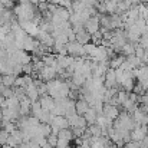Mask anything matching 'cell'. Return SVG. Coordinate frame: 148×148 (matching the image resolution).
<instances>
[{
	"mask_svg": "<svg viewBox=\"0 0 148 148\" xmlns=\"http://www.w3.org/2000/svg\"><path fill=\"white\" fill-rule=\"evenodd\" d=\"M102 39H103V33H102L101 29L91 35V42H94L95 45H101V40H102Z\"/></svg>",
	"mask_w": 148,
	"mask_h": 148,
	"instance_id": "cell-23",
	"label": "cell"
},
{
	"mask_svg": "<svg viewBox=\"0 0 148 148\" xmlns=\"http://www.w3.org/2000/svg\"><path fill=\"white\" fill-rule=\"evenodd\" d=\"M105 6H106V14H114V13H116V6H118V3H115L114 0H105Z\"/></svg>",
	"mask_w": 148,
	"mask_h": 148,
	"instance_id": "cell-22",
	"label": "cell"
},
{
	"mask_svg": "<svg viewBox=\"0 0 148 148\" xmlns=\"http://www.w3.org/2000/svg\"><path fill=\"white\" fill-rule=\"evenodd\" d=\"M50 125H56L59 130H63V128H69L71 127V124H69V121H68V118L65 115H55V118H53V121H52Z\"/></svg>",
	"mask_w": 148,
	"mask_h": 148,
	"instance_id": "cell-12",
	"label": "cell"
},
{
	"mask_svg": "<svg viewBox=\"0 0 148 148\" xmlns=\"http://www.w3.org/2000/svg\"><path fill=\"white\" fill-rule=\"evenodd\" d=\"M33 82V78H32V75H27V73H25L23 76H17L16 78V82H14V86H19V88H26L29 84H32Z\"/></svg>",
	"mask_w": 148,
	"mask_h": 148,
	"instance_id": "cell-16",
	"label": "cell"
},
{
	"mask_svg": "<svg viewBox=\"0 0 148 148\" xmlns=\"http://www.w3.org/2000/svg\"><path fill=\"white\" fill-rule=\"evenodd\" d=\"M1 130H3V127H1V124H0V132H1Z\"/></svg>",
	"mask_w": 148,
	"mask_h": 148,
	"instance_id": "cell-34",
	"label": "cell"
},
{
	"mask_svg": "<svg viewBox=\"0 0 148 148\" xmlns=\"http://www.w3.org/2000/svg\"><path fill=\"white\" fill-rule=\"evenodd\" d=\"M125 60H127V56H124V55H122V56H114V58L109 60V65H111L112 69H118Z\"/></svg>",
	"mask_w": 148,
	"mask_h": 148,
	"instance_id": "cell-21",
	"label": "cell"
},
{
	"mask_svg": "<svg viewBox=\"0 0 148 148\" xmlns=\"http://www.w3.org/2000/svg\"><path fill=\"white\" fill-rule=\"evenodd\" d=\"M71 82H72L75 86L81 88V86H84V85H85V82H86V76H85L84 73L73 72V73H72V76H71Z\"/></svg>",
	"mask_w": 148,
	"mask_h": 148,
	"instance_id": "cell-15",
	"label": "cell"
},
{
	"mask_svg": "<svg viewBox=\"0 0 148 148\" xmlns=\"http://www.w3.org/2000/svg\"><path fill=\"white\" fill-rule=\"evenodd\" d=\"M105 88H118V82H116V73L115 69L109 68L105 73V82H103Z\"/></svg>",
	"mask_w": 148,
	"mask_h": 148,
	"instance_id": "cell-8",
	"label": "cell"
},
{
	"mask_svg": "<svg viewBox=\"0 0 148 148\" xmlns=\"http://www.w3.org/2000/svg\"><path fill=\"white\" fill-rule=\"evenodd\" d=\"M85 29L92 35V33H95L97 30L101 29V16L98 14H95V16H91L88 20H86V23H85Z\"/></svg>",
	"mask_w": 148,
	"mask_h": 148,
	"instance_id": "cell-5",
	"label": "cell"
},
{
	"mask_svg": "<svg viewBox=\"0 0 148 148\" xmlns=\"http://www.w3.org/2000/svg\"><path fill=\"white\" fill-rule=\"evenodd\" d=\"M71 92V86L68 82L65 81H59V79H53L48 82V94L53 99L58 98H68Z\"/></svg>",
	"mask_w": 148,
	"mask_h": 148,
	"instance_id": "cell-1",
	"label": "cell"
},
{
	"mask_svg": "<svg viewBox=\"0 0 148 148\" xmlns=\"http://www.w3.org/2000/svg\"><path fill=\"white\" fill-rule=\"evenodd\" d=\"M7 144H9V145H12V147H14V148L19 147V143L16 141V138H14L12 134H10V137H9V140H7Z\"/></svg>",
	"mask_w": 148,
	"mask_h": 148,
	"instance_id": "cell-30",
	"label": "cell"
},
{
	"mask_svg": "<svg viewBox=\"0 0 148 148\" xmlns=\"http://www.w3.org/2000/svg\"><path fill=\"white\" fill-rule=\"evenodd\" d=\"M0 148H14V147H12V145H9V144H4V145H0Z\"/></svg>",
	"mask_w": 148,
	"mask_h": 148,
	"instance_id": "cell-32",
	"label": "cell"
},
{
	"mask_svg": "<svg viewBox=\"0 0 148 148\" xmlns=\"http://www.w3.org/2000/svg\"><path fill=\"white\" fill-rule=\"evenodd\" d=\"M39 101H40V105H42V109H43V111H52V109L55 108V99L52 98L49 94L40 97Z\"/></svg>",
	"mask_w": 148,
	"mask_h": 148,
	"instance_id": "cell-13",
	"label": "cell"
},
{
	"mask_svg": "<svg viewBox=\"0 0 148 148\" xmlns=\"http://www.w3.org/2000/svg\"><path fill=\"white\" fill-rule=\"evenodd\" d=\"M66 48H68V55H71V56H73V58H78V56H84V58H86L85 46H84L82 43L76 42V40H73V42H68Z\"/></svg>",
	"mask_w": 148,
	"mask_h": 148,
	"instance_id": "cell-3",
	"label": "cell"
},
{
	"mask_svg": "<svg viewBox=\"0 0 148 148\" xmlns=\"http://www.w3.org/2000/svg\"><path fill=\"white\" fill-rule=\"evenodd\" d=\"M132 92H134V94H137L138 97H141V95H144V94L147 92V89H145V88H144V86H143L140 82H138L137 85H134V89H132Z\"/></svg>",
	"mask_w": 148,
	"mask_h": 148,
	"instance_id": "cell-24",
	"label": "cell"
},
{
	"mask_svg": "<svg viewBox=\"0 0 148 148\" xmlns=\"http://www.w3.org/2000/svg\"><path fill=\"white\" fill-rule=\"evenodd\" d=\"M72 131H73V135H75L76 138H81L82 134L86 131V128H72Z\"/></svg>",
	"mask_w": 148,
	"mask_h": 148,
	"instance_id": "cell-29",
	"label": "cell"
},
{
	"mask_svg": "<svg viewBox=\"0 0 148 148\" xmlns=\"http://www.w3.org/2000/svg\"><path fill=\"white\" fill-rule=\"evenodd\" d=\"M46 138H48V143H49L50 145L53 148H56V145H58V140H59L58 135H56V134H50L49 137H46Z\"/></svg>",
	"mask_w": 148,
	"mask_h": 148,
	"instance_id": "cell-26",
	"label": "cell"
},
{
	"mask_svg": "<svg viewBox=\"0 0 148 148\" xmlns=\"http://www.w3.org/2000/svg\"><path fill=\"white\" fill-rule=\"evenodd\" d=\"M23 73H27V75H33V62L23 65Z\"/></svg>",
	"mask_w": 148,
	"mask_h": 148,
	"instance_id": "cell-27",
	"label": "cell"
},
{
	"mask_svg": "<svg viewBox=\"0 0 148 148\" xmlns=\"http://www.w3.org/2000/svg\"><path fill=\"white\" fill-rule=\"evenodd\" d=\"M147 135H148V134L143 131L141 125H135V128L131 131V140H132V141H137V143L143 141V140H144Z\"/></svg>",
	"mask_w": 148,
	"mask_h": 148,
	"instance_id": "cell-14",
	"label": "cell"
},
{
	"mask_svg": "<svg viewBox=\"0 0 148 148\" xmlns=\"http://www.w3.org/2000/svg\"><path fill=\"white\" fill-rule=\"evenodd\" d=\"M26 97L30 99L32 102H33V101H38V99L40 98V94H39L38 85H36L35 82H32V84H29V85L26 86Z\"/></svg>",
	"mask_w": 148,
	"mask_h": 148,
	"instance_id": "cell-9",
	"label": "cell"
},
{
	"mask_svg": "<svg viewBox=\"0 0 148 148\" xmlns=\"http://www.w3.org/2000/svg\"><path fill=\"white\" fill-rule=\"evenodd\" d=\"M84 116H85V119H86V122H88V125H91V124H95L97 122V118H98V112H97V109L95 108H89L85 114H84Z\"/></svg>",
	"mask_w": 148,
	"mask_h": 148,
	"instance_id": "cell-17",
	"label": "cell"
},
{
	"mask_svg": "<svg viewBox=\"0 0 148 148\" xmlns=\"http://www.w3.org/2000/svg\"><path fill=\"white\" fill-rule=\"evenodd\" d=\"M38 75H39V78H40L42 81L49 82V81H53V79H55V76L58 75V72H56V69H55L53 66H48V65H45V66H43V69H42Z\"/></svg>",
	"mask_w": 148,
	"mask_h": 148,
	"instance_id": "cell-6",
	"label": "cell"
},
{
	"mask_svg": "<svg viewBox=\"0 0 148 148\" xmlns=\"http://www.w3.org/2000/svg\"><path fill=\"white\" fill-rule=\"evenodd\" d=\"M122 148H141V144L137 141H130V143H125Z\"/></svg>",
	"mask_w": 148,
	"mask_h": 148,
	"instance_id": "cell-28",
	"label": "cell"
},
{
	"mask_svg": "<svg viewBox=\"0 0 148 148\" xmlns=\"http://www.w3.org/2000/svg\"><path fill=\"white\" fill-rule=\"evenodd\" d=\"M147 9H148V4H147Z\"/></svg>",
	"mask_w": 148,
	"mask_h": 148,
	"instance_id": "cell-36",
	"label": "cell"
},
{
	"mask_svg": "<svg viewBox=\"0 0 148 148\" xmlns=\"http://www.w3.org/2000/svg\"><path fill=\"white\" fill-rule=\"evenodd\" d=\"M119 114H121V111L118 109V105H114V103H105L103 105V115L108 119L115 121L119 116Z\"/></svg>",
	"mask_w": 148,
	"mask_h": 148,
	"instance_id": "cell-4",
	"label": "cell"
},
{
	"mask_svg": "<svg viewBox=\"0 0 148 148\" xmlns=\"http://www.w3.org/2000/svg\"><path fill=\"white\" fill-rule=\"evenodd\" d=\"M32 145H33V144H32L30 141H27V143H22L17 148H32Z\"/></svg>",
	"mask_w": 148,
	"mask_h": 148,
	"instance_id": "cell-31",
	"label": "cell"
},
{
	"mask_svg": "<svg viewBox=\"0 0 148 148\" xmlns=\"http://www.w3.org/2000/svg\"><path fill=\"white\" fill-rule=\"evenodd\" d=\"M75 108H76V112H78L79 115H84V114L91 108V105H89V102L84 98V97H81V98H78L75 101Z\"/></svg>",
	"mask_w": 148,
	"mask_h": 148,
	"instance_id": "cell-11",
	"label": "cell"
},
{
	"mask_svg": "<svg viewBox=\"0 0 148 148\" xmlns=\"http://www.w3.org/2000/svg\"><path fill=\"white\" fill-rule=\"evenodd\" d=\"M16 78H17L16 75H10V73L3 75V76H1V85L13 88V86H14V82H16Z\"/></svg>",
	"mask_w": 148,
	"mask_h": 148,
	"instance_id": "cell-20",
	"label": "cell"
},
{
	"mask_svg": "<svg viewBox=\"0 0 148 148\" xmlns=\"http://www.w3.org/2000/svg\"><path fill=\"white\" fill-rule=\"evenodd\" d=\"M75 32H76V42H79V43H82V45H86V43L91 42V33H89L85 27L78 29V30H75Z\"/></svg>",
	"mask_w": 148,
	"mask_h": 148,
	"instance_id": "cell-10",
	"label": "cell"
},
{
	"mask_svg": "<svg viewBox=\"0 0 148 148\" xmlns=\"http://www.w3.org/2000/svg\"><path fill=\"white\" fill-rule=\"evenodd\" d=\"M137 46H138V43H132V42H127L124 46H122V49L121 52L124 53V56H131V55H135V50H137Z\"/></svg>",
	"mask_w": 148,
	"mask_h": 148,
	"instance_id": "cell-18",
	"label": "cell"
},
{
	"mask_svg": "<svg viewBox=\"0 0 148 148\" xmlns=\"http://www.w3.org/2000/svg\"><path fill=\"white\" fill-rule=\"evenodd\" d=\"M9 137H10V132H7L6 130H1V132H0V145H4V144H7V140H9Z\"/></svg>",
	"mask_w": 148,
	"mask_h": 148,
	"instance_id": "cell-25",
	"label": "cell"
},
{
	"mask_svg": "<svg viewBox=\"0 0 148 148\" xmlns=\"http://www.w3.org/2000/svg\"><path fill=\"white\" fill-rule=\"evenodd\" d=\"M42 45H45V46H48V48H53V45H55V38L52 36V33L49 32H46V30H42L40 29V32H39V35H38V38H36Z\"/></svg>",
	"mask_w": 148,
	"mask_h": 148,
	"instance_id": "cell-7",
	"label": "cell"
},
{
	"mask_svg": "<svg viewBox=\"0 0 148 148\" xmlns=\"http://www.w3.org/2000/svg\"><path fill=\"white\" fill-rule=\"evenodd\" d=\"M88 131L92 134V137H102L105 132H103V130H102V127L99 125V124H91V125H88Z\"/></svg>",
	"mask_w": 148,
	"mask_h": 148,
	"instance_id": "cell-19",
	"label": "cell"
},
{
	"mask_svg": "<svg viewBox=\"0 0 148 148\" xmlns=\"http://www.w3.org/2000/svg\"><path fill=\"white\" fill-rule=\"evenodd\" d=\"M145 94H147V95H148V89H147V92H145Z\"/></svg>",
	"mask_w": 148,
	"mask_h": 148,
	"instance_id": "cell-35",
	"label": "cell"
},
{
	"mask_svg": "<svg viewBox=\"0 0 148 148\" xmlns=\"http://www.w3.org/2000/svg\"><path fill=\"white\" fill-rule=\"evenodd\" d=\"M13 12L17 17V20H27L32 22L36 12H35V4L30 3V0H26L23 3H19L17 6L13 7Z\"/></svg>",
	"mask_w": 148,
	"mask_h": 148,
	"instance_id": "cell-2",
	"label": "cell"
},
{
	"mask_svg": "<svg viewBox=\"0 0 148 148\" xmlns=\"http://www.w3.org/2000/svg\"><path fill=\"white\" fill-rule=\"evenodd\" d=\"M1 76H3V75H1V73H0V84H1Z\"/></svg>",
	"mask_w": 148,
	"mask_h": 148,
	"instance_id": "cell-33",
	"label": "cell"
}]
</instances>
